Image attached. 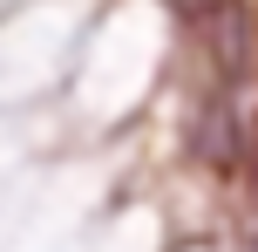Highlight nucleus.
I'll use <instances>...</instances> for the list:
<instances>
[{
    "mask_svg": "<svg viewBox=\"0 0 258 252\" xmlns=\"http://www.w3.org/2000/svg\"><path fill=\"white\" fill-rule=\"evenodd\" d=\"M251 150H258V116L245 95L231 89H204L183 123V164H197L218 184H245L251 177Z\"/></svg>",
    "mask_w": 258,
    "mask_h": 252,
    "instance_id": "nucleus-1",
    "label": "nucleus"
},
{
    "mask_svg": "<svg viewBox=\"0 0 258 252\" xmlns=\"http://www.w3.org/2000/svg\"><path fill=\"white\" fill-rule=\"evenodd\" d=\"M204 62V89H231L245 95L258 82V0H224L204 27L183 34Z\"/></svg>",
    "mask_w": 258,
    "mask_h": 252,
    "instance_id": "nucleus-2",
    "label": "nucleus"
},
{
    "mask_svg": "<svg viewBox=\"0 0 258 252\" xmlns=\"http://www.w3.org/2000/svg\"><path fill=\"white\" fill-rule=\"evenodd\" d=\"M156 7L170 14V27H177V34H190V27H204L211 14L224 7V0H156Z\"/></svg>",
    "mask_w": 258,
    "mask_h": 252,
    "instance_id": "nucleus-3",
    "label": "nucleus"
},
{
    "mask_svg": "<svg viewBox=\"0 0 258 252\" xmlns=\"http://www.w3.org/2000/svg\"><path fill=\"white\" fill-rule=\"evenodd\" d=\"M231 252H258V218H251L245 232H238V245H231Z\"/></svg>",
    "mask_w": 258,
    "mask_h": 252,
    "instance_id": "nucleus-4",
    "label": "nucleus"
}]
</instances>
